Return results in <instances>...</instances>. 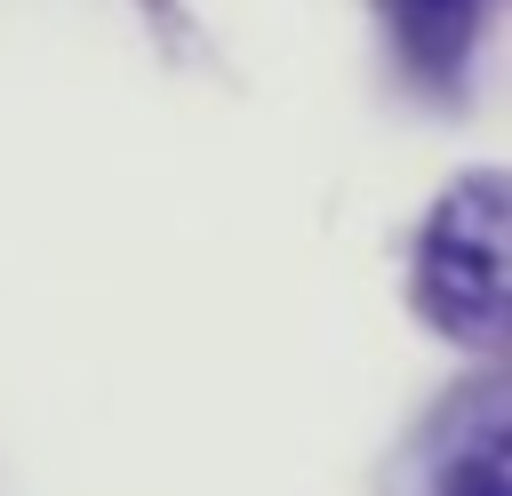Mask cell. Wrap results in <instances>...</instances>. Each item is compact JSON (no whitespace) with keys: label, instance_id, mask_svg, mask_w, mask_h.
Returning <instances> with one entry per match:
<instances>
[{"label":"cell","instance_id":"cell-1","mask_svg":"<svg viewBox=\"0 0 512 496\" xmlns=\"http://www.w3.org/2000/svg\"><path fill=\"white\" fill-rule=\"evenodd\" d=\"M416 304L456 344H496L504 336L512 296H504V176L496 168L448 184V200L432 208L424 248H416Z\"/></svg>","mask_w":512,"mask_h":496},{"label":"cell","instance_id":"cell-2","mask_svg":"<svg viewBox=\"0 0 512 496\" xmlns=\"http://www.w3.org/2000/svg\"><path fill=\"white\" fill-rule=\"evenodd\" d=\"M392 24H400V48L424 64V72H456L464 64V40H472V0H384Z\"/></svg>","mask_w":512,"mask_h":496},{"label":"cell","instance_id":"cell-3","mask_svg":"<svg viewBox=\"0 0 512 496\" xmlns=\"http://www.w3.org/2000/svg\"><path fill=\"white\" fill-rule=\"evenodd\" d=\"M512 488V472H504V432L496 424H480L472 432V448L464 456H448V472H440V488L432 496H504Z\"/></svg>","mask_w":512,"mask_h":496}]
</instances>
